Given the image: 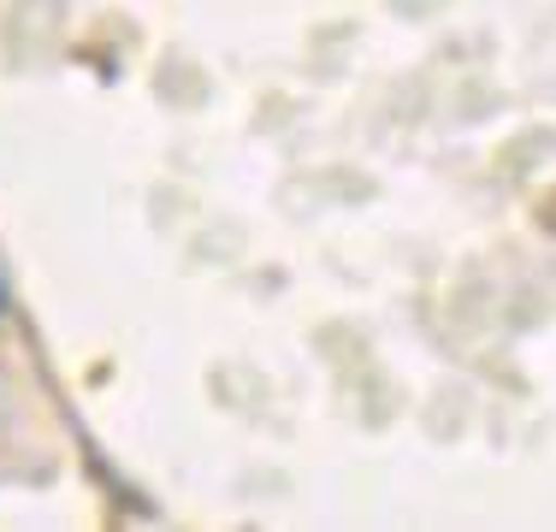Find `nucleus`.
<instances>
[{
  "mask_svg": "<svg viewBox=\"0 0 556 532\" xmlns=\"http://www.w3.org/2000/svg\"><path fill=\"white\" fill-rule=\"evenodd\" d=\"M0 314H7V284H0Z\"/></svg>",
  "mask_w": 556,
  "mask_h": 532,
  "instance_id": "f257e3e1",
  "label": "nucleus"
}]
</instances>
